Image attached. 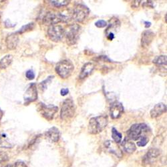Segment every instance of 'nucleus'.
Segmentation results:
<instances>
[{"mask_svg": "<svg viewBox=\"0 0 167 167\" xmlns=\"http://www.w3.org/2000/svg\"><path fill=\"white\" fill-rule=\"evenodd\" d=\"M108 124L106 115H102L92 118L89 121L88 132L92 134H97L102 132Z\"/></svg>", "mask_w": 167, "mask_h": 167, "instance_id": "1", "label": "nucleus"}, {"mask_svg": "<svg viewBox=\"0 0 167 167\" xmlns=\"http://www.w3.org/2000/svg\"><path fill=\"white\" fill-rule=\"evenodd\" d=\"M149 132L148 126L146 124L140 123L133 124L127 131V138L131 140H138Z\"/></svg>", "mask_w": 167, "mask_h": 167, "instance_id": "2", "label": "nucleus"}, {"mask_svg": "<svg viewBox=\"0 0 167 167\" xmlns=\"http://www.w3.org/2000/svg\"><path fill=\"white\" fill-rule=\"evenodd\" d=\"M82 28L78 24H72L69 26L67 30H65L67 44L70 46H72L77 43L80 36Z\"/></svg>", "mask_w": 167, "mask_h": 167, "instance_id": "3", "label": "nucleus"}, {"mask_svg": "<svg viewBox=\"0 0 167 167\" xmlns=\"http://www.w3.org/2000/svg\"><path fill=\"white\" fill-rule=\"evenodd\" d=\"M74 70V66L72 62L68 59H64L57 64L56 72L62 78L66 79L70 76Z\"/></svg>", "mask_w": 167, "mask_h": 167, "instance_id": "4", "label": "nucleus"}, {"mask_svg": "<svg viewBox=\"0 0 167 167\" xmlns=\"http://www.w3.org/2000/svg\"><path fill=\"white\" fill-rule=\"evenodd\" d=\"M76 113V105L72 99L65 100L62 104L60 110V118L62 120H69L74 116Z\"/></svg>", "mask_w": 167, "mask_h": 167, "instance_id": "5", "label": "nucleus"}, {"mask_svg": "<svg viewBox=\"0 0 167 167\" xmlns=\"http://www.w3.org/2000/svg\"><path fill=\"white\" fill-rule=\"evenodd\" d=\"M68 20V17L62 14L52 11L48 12L43 18L44 24L49 26L56 25L59 22H66Z\"/></svg>", "mask_w": 167, "mask_h": 167, "instance_id": "6", "label": "nucleus"}, {"mask_svg": "<svg viewBox=\"0 0 167 167\" xmlns=\"http://www.w3.org/2000/svg\"><path fill=\"white\" fill-rule=\"evenodd\" d=\"M90 14L89 9L83 4H78L74 9L72 19L76 22L81 23L87 18Z\"/></svg>", "mask_w": 167, "mask_h": 167, "instance_id": "7", "label": "nucleus"}, {"mask_svg": "<svg viewBox=\"0 0 167 167\" xmlns=\"http://www.w3.org/2000/svg\"><path fill=\"white\" fill-rule=\"evenodd\" d=\"M48 34L51 40L58 42L64 38L65 36V29L60 25H53L49 27Z\"/></svg>", "mask_w": 167, "mask_h": 167, "instance_id": "8", "label": "nucleus"}, {"mask_svg": "<svg viewBox=\"0 0 167 167\" xmlns=\"http://www.w3.org/2000/svg\"><path fill=\"white\" fill-rule=\"evenodd\" d=\"M58 110V107L52 104L46 105L44 103H39L38 105V111L40 113L42 116L48 120H52Z\"/></svg>", "mask_w": 167, "mask_h": 167, "instance_id": "9", "label": "nucleus"}, {"mask_svg": "<svg viewBox=\"0 0 167 167\" xmlns=\"http://www.w3.org/2000/svg\"><path fill=\"white\" fill-rule=\"evenodd\" d=\"M24 98L25 105H27L28 104L36 100L38 98V90L36 84L32 83L29 86L25 92Z\"/></svg>", "mask_w": 167, "mask_h": 167, "instance_id": "10", "label": "nucleus"}, {"mask_svg": "<svg viewBox=\"0 0 167 167\" xmlns=\"http://www.w3.org/2000/svg\"><path fill=\"white\" fill-rule=\"evenodd\" d=\"M160 155V151L156 148H151L149 150L147 153L144 156L143 163L144 164H147V165H150L154 163L157 158Z\"/></svg>", "mask_w": 167, "mask_h": 167, "instance_id": "11", "label": "nucleus"}, {"mask_svg": "<svg viewBox=\"0 0 167 167\" xmlns=\"http://www.w3.org/2000/svg\"><path fill=\"white\" fill-rule=\"evenodd\" d=\"M124 113V107L123 104L118 102L112 104L110 108V116L113 119H118L120 118Z\"/></svg>", "mask_w": 167, "mask_h": 167, "instance_id": "12", "label": "nucleus"}, {"mask_svg": "<svg viewBox=\"0 0 167 167\" xmlns=\"http://www.w3.org/2000/svg\"><path fill=\"white\" fill-rule=\"evenodd\" d=\"M45 136L50 143H56L60 138V132L56 127H52L45 133Z\"/></svg>", "mask_w": 167, "mask_h": 167, "instance_id": "13", "label": "nucleus"}, {"mask_svg": "<svg viewBox=\"0 0 167 167\" xmlns=\"http://www.w3.org/2000/svg\"><path fill=\"white\" fill-rule=\"evenodd\" d=\"M155 34L151 30L144 31L142 34L141 38V45L143 48H147L150 46L154 38Z\"/></svg>", "mask_w": 167, "mask_h": 167, "instance_id": "14", "label": "nucleus"}, {"mask_svg": "<svg viewBox=\"0 0 167 167\" xmlns=\"http://www.w3.org/2000/svg\"><path fill=\"white\" fill-rule=\"evenodd\" d=\"M166 106L163 103H159L156 104L154 108L151 110V116L152 118H156L157 117L161 116L162 114L166 113Z\"/></svg>", "mask_w": 167, "mask_h": 167, "instance_id": "15", "label": "nucleus"}, {"mask_svg": "<svg viewBox=\"0 0 167 167\" xmlns=\"http://www.w3.org/2000/svg\"><path fill=\"white\" fill-rule=\"evenodd\" d=\"M95 68V65L93 62H88L84 65L82 68L80 74V78L81 79H84L86 77H88L90 74H92V72Z\"/></svg>", "mask_w": 167, "mask_h": 167, "instance_id": "16", "label": "nucleus"}, {"mask_svg": "<svg viewBox=\"0 0 167 167\" xmlns=\"http://www.w3.org/2000/svg\"><path fill=\"white\" fill-rule=\"evenodd\" d=\"M6 45L7 48L9 49H14L16 48L19 42V37L17 33L9 35L6 38Z\"/></svg>", "mask_w": 167, "mask_h": 167, "instance_id": "17", "label": "nucleus"}, {"mask_svg": "<svg viewBox=\"0 0 167 167\" xmlns=\"http://www.w3.org/2000/svg\"><path fill=\"white\" fill-rule=\"evenodd\" d=\"M122 147L127 153H133L136 149L135 144L133 143V140H130L128 138H126L122 143Z\"/></svg>", "mask_w": 167, "mask_h": 167, "instance_id": "18", "label": "nucleus"}, {"mask_svg": "<svg viewBox=\"0 0 167 167\" xmlns=\"http://www.w3.org/2000/svg\"><path fill=\"white\" fill-rule=\"evenodd\" d=\"M116 144L113 143L112 141H106L104 145L106 148L108 149L110 153L116 154L117 156L120 157L122 156V153L120 149L118 148V146H116Z\"/></svg>", "mask_w": 167, "mask_h": 167, "instance_id": "19", "label": "nucleus"}, {"mask_svg": "<svg viewBox=\"0 0 167 167\" xmlns=\"http://www.w3.org/2000/svg\"><path fill=\"white\" fill-rule=\"evenodd\" d=\"M12 61H13V56H12V55H7V56H5L4 58L0 60V69L7 68L9 66H10L11 64L12 63Z\"/></svg>", "mask_w": 167, "mask_h": 167, "instance_id": "20", "label": "nucleus"}, {"mask_svg": "<svg viewBox=\"0 0 167 167\" xmlns=\"http://www.w3.org/2000/svg\"><path fill=\"white\" fill-rule=\"evenodd\" d=\"M120 23L119 20L117 18H113L111 19L110 21V24L108 25V28H107L106 31V33L107 34L110 30H116L120 26Z\"/></svg>", "mask_w": 167, "mask_h": 167, "instance_id": "21", "label": "nucleus"}, {"mask_svg": "<svg viewBox=\"0 0 167 167\" xmlns=\"http://www.w3.org/2000/svg\"><path fill=\"white\" fill-rule=\"evenodd\" d=\"M167 58L166 56H159L155 58L153 60V63L157 65L158 66H166Z\"/></svg>", "mask_w": 167, "mask_h": 167, "instance_id": "22", "label": "nucleus"}, {"mask_svg": "<svg viewBox=\"0 0 167 167\" xmlns=\"http://www.w3.org/2000/svg\"><path fill=\"white\" fill-rule=\"evenodd\" d=\"M112 137L115 143H120L122 141L123 135L121 133H120L115 128H113L112 129Z\"/></svg>", "mask_w": 167, "mask_h": 167, "instance_id": "23", "label": "nucleus"}, {"mask_svg": "<svg viewBox=\"0 0 167 167\" xmlns=\"http://www.w3.org/2000/svg\"><path fill=\"white\" fill-rule=\"evenodd\" d=\"M50 4L52 6L59 8V7H65L70 4V1H66V0H58V1H49Z\"/></svg>", "mask_w": 167, "mask_h": 167, "instance_id": "24", "label": "nucleus"}, {"mask_svg": "<svg viewBox=\"0 0 167 167\" xmlns=\"http://www.w3.org/2000/svg\"><path fill=\"white\" fill-rule=\"evenodd\" d=\"M34 27H35V24L33 23V22H32V23H29L22 27V28L17 32V34H22L23 33H25V32H26L32 30V29L34 28Z\"/></svg>", "mask_w": 167, "mask_h": 167, "instance_id": "25", "label": "nucleus"}, {"mask_svg": "<svg viewBox=\"0 0 167 167\" xmlns=\"http://www.w3.org/2000/svg\"><path fill=\"white\" fill-rule=\"evenodd\" d=\"M149 141V138L147 136H144L143 138L139 139L137 142V145L138 146H145L147 144H148Z\"/></svg>", "mask_w": 167, "mask_h": 167, "instance_id": "26", "label": "nucleus"}, {"mask_svg": "<svg viewBox=\"0 0 167 167\" xmlns=\"http://www.w3.org/2000/svg\"><path fill=\"white\" fill-rule=\"evenodd\" d=\"M8 160V157L3 152H0V167L4 166L6 162Z\"/></svg>", "mask_w": 167, "mask_h": 167, "instance_id": "27", "label": "nucleus"}, {"mask_svg": "<svg viewBox=\"0 0 167 167\" xmlns=\"http://www.w3.org/2000/svg\"><path fill=\"white\" fill-rule=\"evenodd\" d=\"M54 78V76H49L46 80H45L44 81L41 82L40 86H42V88L44 90L47 88V86H48V84L52 81V80Z\"/></svg>", "mask_w": 167, "mask_h": 167, "instance_id": "28", "label": "nucleus"}, {"mask_svg": "<svg viewBox=\"0 0 167 167\" xmlns=\"http://www.w3.org/2000/svg\"><path fill=\"white\" fill-rule=\"evenodd\" d=\"M6 167H27V166L26 164L23 163V162L18 161L13 164H8V165L6 166Z\"/></svg>", "mask_w": 167, "mask_h": 167, "instance_id": "29", "label": "nucleus"}, {"mask_svg": "<svg viewBox=\"0 0 167 167\" xmlns=\"http://www.w3.org/2000/svg\"><path fill=\"white\" fill-rule=\"evenodd\" d=\"M95 26L98 27H104L107 26V22L104 20H102V19H101V20H98V22H96L95 23Z\"/></svg>", "mask_w": 167, "mask_h": 167, "instance_id": "30", "label": "nucleus"}, {"mask_svg": "<svg viewBox=\"0 0 167 167\" xmlns=\"http://www.w3.org/2000/svg\"><path fill=\"white\" fill-rule=\"evenodd\" d=\"M26 76L28 80H34L35 78V74H34V71L31 70L27 71L26 73Z\"/></svg>", "mask_w": 167, "mask_h": 167, "instance_id": "31", "label": "nucleus"}, {"mask_svg": "<svg viewBox=\"0 0 167 167\" xmlns=\"http://www.w3.org/2000/svg\"><path fill=\"white\" fill-rule=\"evenodd\" d=\"M140 2H141V1H139V0H138H138H136V1H132V4H131L132 7H133V8H137V7L140 6Z\"/></svg>", "mask_w": 167, "mask_h": 167, "instance_id": "32", "label": "nucleus"}, {"mask_svg": "<svg viewBox=\"0 0 167 167\" xmlns=\"http://www.w3.org/2000/svg\"><path fill=\"white\" fill-rule=\"evenodd\" d=\"M68 92H69V90L68 88H62L61 90V92H60V93H61V95L62 96H66L67 94H68Z\"/></svg>", "mask_w": 167, "mask_h": 167, "instance_id": "33", "label": "nucleus"}, {"mask_svg": "<svg viewBox=\"0 0 167 167\" xmlns=\"http://www.w3.org/2000/svg\"><path fill=\"white\" fill-rule=\"evenodd\" d=\"M5 26H6V27H12L16 26V24L15 25H11L10 21L9 20V19H7V20L5 22Z\"/></svg>", "mask_w": 167, "mask_h": 167, "instance_id": "34", "label": "nucleus"}, {"mask_svg": "<svg viewBox=\"0 0 167 167\" xmlns=\"http://www.w3.org/2000/svg\"><path fill=\"white\" fill-rule=\"evenodd\" d=\"M107 38H108L110 41H112L114 38V35L113 33H109L107 34Z\"/></svg>", "mask_w": 167, "mask_h": 167, "instance_id": "35", "label": "nucleus"}, {"mask_svg": "<svg viewBox=\"0 0 167 167\" xmlns=\"http://www.w3.org/2000/svg\"><path fill=\"white\" fill-rule=\"evenodd\" d=\"M144 24H145L146 28H148V27L151 26V23L148 22H144Z\"/></svg>", "mask_w": 167, "mask_h": 167, "instance_id": "36", "label": "nucleus"}, {"mask_svg": "<svg viewBox=\"0 0 167 167\" xmlns=\"http://www.w3.org/2000/svg\"><path fill=\"white\" fill-rule=\"evenodd\" d=\"M2 115H3V113H2V111L0 110V120H1V119Z\"/></svg>", "mask_w": 167, "mask_h": 167, "instance_id": "37", "label": "nucleus"}]
</instances>
